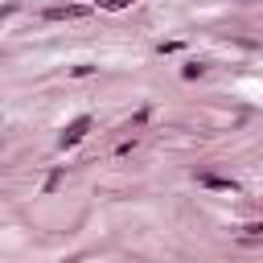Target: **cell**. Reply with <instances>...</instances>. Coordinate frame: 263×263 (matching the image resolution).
I'll return each mask as SVG.
<instances>
[{"instance_id":"3","label":"cell","mask_w":263,"mask_h":263,"mask_svg":"<svg viewBox=\"0 0 263 263\" xmlns=\"http://www.w3.org/2000/svg\"><path fill=\"white\" fill-rule=\"evenodd\" d=\"M197 181H201V185H205V189H222V193H234V189H238V185H234V181H230V177H210V173H201V177H197Z\"/></svg>"},{"instance_id":"6","label":"cell","mask_w":263,"mask_h":263,"mask_svg":"<svg viewBox=\"0 0 263 263\" xmlns=\"http://www.w3.org/2000/svg\"><path fill=\"white\" fill-rule=\"evenodd\" d=\"M247 230H255V234H259V230H263V222H255V226H247Z\"/></svg>"},{"instance_id":"2","label":"cell","mask_w":263,"mask_h":263,"mask_svg":"<svg viewBox=\"0 0 263 263\" xmlns=\"http://www.w3.org/2000/svg\"><path fill=\"white\" fill-rule=\"evenodd\" d=\"M86 12H90L86 4H58V8H49L45 16H49V21H78V16H86Z\"/></svg>"},{"instance_id":"5","label":"cell","mask_w":263,"mask_h":263,"mask_svg":"<svg viewBox=\"0 0 263 263\" xmlns=\"http://www.w3.org/2000/svg\"><path fill=\"white\" fill-rule=\"evenodd\" d=\"M99 4H103V8H127L132 0H99Z\"/></svg>"},{"instance_id":"1","label":"cell","mask_w":263,"mask_h":263,"mask_svg":"<svg viewBox=\"0 0 263 263\" xmlns=\"http://www.w3.org/2000/svg\"><path fill=\"white\" fill-rule=\"evenodd\" d=\"M86 132H90V115H78V119H74V123H70L66 132H62V148H70V144H78V140H82Z\"/></svg>"},{"instance_id":"4","label":"cell","mask_w":263,"mask_h":263,"mask_svg":"<svg viewBox=\"0 0 263 263\" xmlns=\"http://www.w3.org/2000/svg\"><path fill=\"white\" fill-rule=\"evenodd\" d=\"M201 74H205V66H197V62H189V66H185V78H201Z\"/></svg>"}]
</instances>
